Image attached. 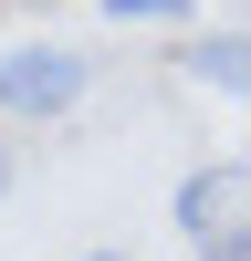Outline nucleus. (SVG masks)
<instances>
[{
  "instance_id": "obj_6",
  "label": "nucleus",
  "mask_w": 251,
  "mask_h": 261,
  "mask_svg": "<svg viewBox=\"0 0 251 261\" xmlns=\"http://www.w3.org/2000/svg\"><path fill=\"white\" fill-rule=\"evenodd\" d=\"M84 261H126V251H84Z\"/></svg>"
},
{
  "instance_id": "obj_1",
  "label": "nucleus",
  "mask_w": 251,
  "mask_h": 261,
  "mask_svg": "<svg viewBox=\"0 0 251 261\" xmlns=\"http://www.w3.org/2000/svg\"><path fill=\"white\" fill-rule=\"evenodd\" d=\"M178 230L199 261H251V167H199L178 188Z\"/></svg>"
},
{
  "instance_id": "obj_2",
  "label": "nucleus",
  "mask_w": 251,
  "mask_h": 261,
  "mask_svg": "<svg viewBox=\"0 0 251 261\" xmlns=\"http://www.w3.org/2000/svg\"><path fill=\"white\" fill-rule=\"evenodd\" d=\"M94 84V63L84 53H53V42H32V53L0 63V115H73V94Z\"/></svg>"
},
{
  "instance_id": "obj_4",
  "label": "nucleus",
  "mask_w": 251,
  "mask_h": 261,
  "mask_svg": "<svg viewBox=\"0 0 251 261\" xmlns=\"http://www.w3.org/2000/svg\"><path fill=\"white\" fill-rule=\"evenodd\" d=\"M105 11H115V21H178L188 0H105Z\"/></svg>"
},
{
  "instance_id": "obj_3",
  "label": "nucleus",
  "mask_w": 251,
  "mask_h": 261,
  "mask_svg": "<svg viewBox=\"0 0 251 261\" xmlns=\"http://www.w3.org/2000/svg\"><path fill=\"white\" fill-rule=\"evenodd\" d=\"M188 73L199 84H220V94H251V42H230V32H209V42H188Z\"/></svg>"
},
{
  "instance_id": "obj_5",
  "label": "nucleus",
  "mask_w": 251,
  "mask_h": 261,
  "mask_svg": "<svg viewBox=\"0 0 251 261\" xmlns=\"http://www.w3.org/2000/svg\"><path fill=\"white\" fill-rule=\"evenodd\" d=\"M0 188H11V146H0Z\"/></svg>"
}]
</instances>
